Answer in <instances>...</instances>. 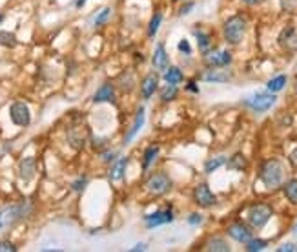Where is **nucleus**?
<instances>
[{
  "label": "nucleus",
  "instance_id": "1",
  "mask_svg": "<svg viewBox=\"0 0 297 252\" xmlns=\"http://www.w3.org/2000/svg\"><path fill=\"white\" fill-rule=\"evenodd\" d=\"M261 181L265 183V187L268 190H274V188L281 187L283 179H285V168H283V163L279 159H268V161L263 163L261 167Z\"/></svg>",
  "mask_w": 297,
  "mask_h": 252
},
{
  "label": "nucleus",
  "instance_id": "2",
  "mask_svg": "<svg viewBox=\"0 0 297 252\" xmlns=\"http://www.w3.org/2000/svg\"><path fill=\"white\" fill-rule=\"evenodd\" d=\"M224 38H226V42L230 44H239L241 40L244 38V33H246V20H244V16L241 15H235L232 18L226 20L224 24Z\"/></svg>",
  "mask_w": 297,
  "mask_h": 252
},
{
  "label": "nucleus",
  "instance_id": "3",
  "mask_svg": "<svg viewBox=\"0 0 297 252\" xmlns=\"http://www.w3.org/2000/svg\"><path fill=\"white\" fill-rule=\"evenodd\" d=\"M276 95L274 93H265V91H257V93H252L250 97L244 99V104L248 108H252L254 112L257 113H263V112H268L274 104H276Z\"/></svg>",
  "mask_w": 297,
  "mask_h": 252
},
{
  "label": "nucleus",
  "instance_id": "4",
  "mask_svg": "<svg viewBox=\"0 0 297 252\" xmlns=\"http://www.w3.org/2000/svg\"><path fill=\"white\" fill-rule=\"evenodd\" d=\"M272 218V207L266 203H257L250 207L248 210V223L255 229H263V227L270 221Z\"/></svg>",
  "mask_w": 297,
  "mask_h": 252
},
{
  "label": "nucleus",
  "instance_id": "5",
  "mask_svg": "<svg viewBox=\"0 0 297 252\" xmlns=\"http://www.w3.org/2000/svg\"><path fill=\"white\" fill-rule=\"evenodd\" d=\"M31 212V207L27 203H16V205H9V207H4L0 210V223H15V221L26 218L27 214Z\"/></svg>",
  "mask_w": 297,
  "mask_h": 252
},
{
  "label": "nucleus",
  "instance_id": "6",
  "mask_svg": "<svg viewBox=\"0 0 297 252\" xmlns=\"http://www.w3.org/2000/svg\"><path fill=\"white\" fill-rule=\"evenodd\" d=\"M171 188V179L166 176L164 172H157L153 176H149V179L146 181V190L153 196H162Z\"/></svg>",
  "mask_w": 297,
  "mask_h": 252
},
{
  "label": "nucleus",
  "instance_id": "7",
  "mask_svg": "<svg viewBox=\"0 0 297 252\" xmlns=\"http://www.w3.org/2000/svg\"><path fill=\"white\" fill-rule=\"evenodd\" d=\"M9 117L16 126H27L31 123V112L24 102H13L9 108Z\"/></svg>",
  "mask_w": 297,
  "mask_h": 252
},
{
  "label": "nucleus",
  "instance_id": "8",
  "mask_svg": "<svg viewBox=\"0 0 297 252\" xmlns=\"http://www.w3.org/2000/svg\"><path fill=\"white\" fill-rule=\"evenodd\" d=\"M193 199H195V203L199 207H213V205L217 203V198H215V194L210 190L208 185H197L195 190H193Z\"/></svg>",
  "mask_w": 297,
  "mask_h": 252
},
{
  "label": "nucleus",
  "instance_id": "9",
  "mask_svg": "<svg viewBox=\"0 0 297 252\" xmlns=\"http://www.w3.org/2000/svg\"><path fill=\"white\" fill-rule=\"evenodd\" d=\"M173 221V212L171 210H157L153 214L144 216V225L148 229H157L160 225H168Z\"/></svg>",
  "mask_w": 297,
  "mask_h": 252
},
{
  "label": "nucleus",
  "instance_id": "10",
  "mask_svg": "<svg viewBox=\"0 0 297 252\" xmlns=\"http://www.w3.org/2000/svg\"><path fill=\"white\" fill-rule=\"evenodd\" d=\"M204 60H206L208 66L212 68H224L232 62V53L226 51V49H215V51H206L204 55Z\"/></svg>",
  "mask_w": 297,
  "mask_h": 252
},
{
  "label": "nucleus",
  "instance_id": "11",
  "mask_svg": "<svg viewBox=\"0 0 297 252\" xmlns=\"http://www.w3.org/2000/svg\"><path fill=\"white\" fill-rule=\"evenodd\" d=\"M226 232H228L230 238H234L235 242H239V243H246L248 240H252V231H250L246 225H243V223H234V225H230Z\"/></svg>",
  "mask_w": 297,
  "mask_h": 252
},
{
  "label": "nucleus",
  "instance_id": "12",
  "mask_svg": "<svg viewBox=\"0 0 297 252\" xmlns=\"http://www.w3.org/2000/svg\"><path fill=\"white\" fill-rule=\"evenodd\" d=\"M128 163H130V159L128 157H121V159H117V161L112 163V168H110V181L113 183H119L124 179V174H126V168H128Z\"/></svg>",
  "mask_w": 297,
  "mask_h": 252
},
{
  "label": "nucleus",
  "instance_id": "13",
  "mask_svg": "<svg viewBox=\"0 0 297 252\" xmlns=\"http://www.w3.org/2000/svg\"><path fill=\"white\" fill-rule=\"evenodd\" d=\"M144 121H146V115H144V108L141 106L137 110V115H135V121H133L132 128L128 130V134L124 135V145H128V143H132L133 139H135V135L141 132V128L144 126Z\"/></svg>",
  "mask_w": 297,
  "mask_h": 252
},
{
  "label": "nucleus",
  "instance_id": "14",
  "mask_svg": "<svg viewBox=\"0 0 297 252\" xmlns=\"http://www.w3.org/2000/svg\"><path fill=\"white\" fill-rule=\"evenodd\" d=\"M151 62H153V68L159 71H164L166 68H168V62H170V59H168V53H166V48L164 44L160 42L157 44V48H155L153 51V59H151Z\"/></svg>",
  "mask_w": 297,
  "mask_h": 252
},
{
  "label": "nucleus",
  "instance_id": "15",
  "mask_svg": "<svg viewBox=\"0 0 297 252\" xmlns=\"http://www.w3.org/2000/svg\"><path fill=\"white\" fill-rule=\"evenodd\" d=\"M157 86H159V77H157V73H149V75L144 77V81L141 82V93H143L144 99H149V97L153 95L155 90H157Z\"/></svg>",
  "mask_w": 297,
  "mask_h": 252
},
{
  "label": "nucleus",
  "instance_id": "16",
  "mask_svg": "<svg viewBox=\"0 0 297 252\" xmlns=\"http://www.w3.org/2000/svg\"><path fill=\"white\" fill-rule=\"evenodd\" d=\"M279 42H281V46H285V48H288V49H296L297 48L296 27H292V26L285 27V29L281 31V35H279Z\"/></svg>",
  "mask_w": 297,
  "mask_h": 252
},
{
  "label": "nucleus",
  "instance_id": "17",
  "mask_svg": "<svg viewBox=\"0 0 297 252\" xmlns=\"http://www.w3.org/2000/svg\"><path fill=\"white\" fill-rule=\"evenodd\" d=\"M35 167H37V163L33 157H26V159H22L20 165H18V174L24 181H31L33 176H35Z\"/></svg>",
  "mask_w": 297,
  "mask_h": 252
},
{
  "label": "nucleus",
  "instance_id": "18",
  "mask_svg": "<svg viewBox=\"0 0 297 252\" xmlns=\"http://www.w3.org/2000/svg\"><path fill=\"white\" fill-rule=\"evenodd\" d=\"M115 101V90L112 84H102L93 95V102H113Z\"/></svg>",
  "mask_w": 297,
  "mask_h": 252
},
{
  "label": "nucleus",
  "instance_id": "19",
  "mask_svg": "<svg viewBox=\"0 0 297 252\" xmlns=\"http://www.w3.org/2000/svg\"><path fill=\"white\" fill-rule=\"evenodd\" d=\"M202 81L206 82H228L232 79L228 71H219V70H208L201 75Z\"/></svg>",
  "mask_w": 297,
  "mask_h": 252
},
{
  "label": "nucleus",
  "instance_id": "20",
  "mask_svg": "<svg viewBox=\"0 0 297 252\" xmlns=\"http://www.w3.org/2000/svg\"><path fill=\"white\" fill-rule=\"evenodd\" d=\"M160 148L157 145H151L148 146L146 150H144V156H143V170H148L149 167H151V163L157 159V156H159Z\"/></svg>",
  "mask_w": 297,
  "mask_h": 252
},
{
  "label": "nucleus",
  "instance_id": "21",
  "mask_svg": "<svg viewBox=\"0 0 297 252\" xmlns=\"http://www.w3.org/2000/svg\"><path fill=\"white\" fill-rule=\"evenodd\" d=\"M164 81L168 84H179V82L184 81V75H182V71L177 66H171V68H166L164 70Z\"/></svg>",
  "mask_w": 297,
  "mask_h": 252
},
{
  "label": "nucleus",
  "instance_id": "22",
  "mask_svg": "<svg viewBox=\"0 0 297 252\" xmlns=\"http://www.w3.org/2000/svg\"><path fill=\"white\" fill-rule=\"evenodd\" d=\"M204 249H206V251H212V252H228L230 251L228 243L224 242L223 238H212V240H208Z\"/></svg>",
  "mask_w": 297,
  "mask_h": 252
},
{
  "label": "nucleus",
  "instance_id": "23",
  "mask_svg": "<svg viewBox=\"0 0 297 252\" xmlns=\"http://www.w3.org/2000/svg\"><path fill=\"white\" fill-rule=\"evenodd\" d=\"M193 35H195L197 38V44H199V49H201L202 53H206L208 49H210V46H212V40H210V35L204 31H201V29H195L193 31Z\"/></svg>",
  "mask_w": 297,
  "mask_h": 252
},
{
  "label": "nucleus",
  "instance_id": "24",
  "mask_svg": "<svg viewBox=\"0 0 297 252\" xmlns=\"http://www.w3.org/2000/svg\"><path fill=\"white\" fill-rule=\"evenodd\" d=\"M287 75H277L274 77L272 81H268V84H266V88H268V91H272V93H279V91L287 86Z\"/></svg>",
  "mask_w": 297,
  "mask_h": 252
},
{
  "label": "nucleus",
  "instance_id": "25",
  "mask_svg": "<svg viewBox=\"0 0 297 252\" xmlns=\"http://www.w3.org/2000/svg\"><path fill=\"white\" fill-rule=\"evenodd\" d=\"M177 93H179V90H177V84H168L166 82V86L160 90V101L162 102H170V101H175Z\"/></svg>",
  "mask_w": 297,
  "mask_h": 252
},
{
  "label": "nucleus",
  "instance_id": "26",
  "mask_svg": "<svg viewBox=\"0 0 297 252\" xmlns=\"http://www.w3.org/2000/svg\"><path fill=\"white\" fill-rule=\"evenodd\" d=\"M283 190H285V196H287L288 201L297 205V179H290V181L283 187Z\"/></svg>",
  "mask_w": 297,
  "mask_h": 252
},
{
  "label": "nucleus",
  "instance_id": "27",
  "mask_svg": "<svg viewBox=\"0 0 297 252\" xmlns=\"http://www.w3.org/2000/svg\"><path fill=\"white\" fill-rule=\"evenodd\" d=\"M226 163H228V167L234 168V170H244L246 165H248V161H246V157H244L243 154H235L232 159H226Z\"/></svg>",
  "mask_w": 297,
  "mask_h": 252
},
{
  "label": "nucleus",
  "instance_id": "28",
  "mask_svg": "<svg viewBox=\"0 0 297 252\" xmlns=\"http://www.w3.org/2000/svg\"><path fill=\"white\" fill-rule=\"evenodd\" d=\"M224 163H226V157H224V156H219V157H213V159H208V161L204 163V172H206V174H212V172H215L219 167H223Z\"/></svg>",
  "mask_w": 297,
  "mask_h": 252
},
{
  "label": "nucleus",
  "instance_id": "29",
  "mask_svg": "<svg viewBox=\"0 0 297 252\" xmlns=\"http://www.w3.org/2000/svg\"><path fill=\"white\" fill-rule=\"evenodd\" d=\"M160 22H162V13L157 11V13L151 16V20H149V26H148L149 37H155V35H157V31H159V27H160Z\"/></svg>",
  "mask_w": 297,
  "mask_h": 252
},
{
  "label": "nucleus",
  "instance_id": "30",
  "mask_svg": "<svg viewBox=\"0 0 297 252\" xmlns=\"http://www.w3.org/2000/svg\"><path fill=\"white\" fill-rule=\"evenodd\" d=\"M0 46H4V48H15L16 37L9 31H0Z\"/></svg>",
  "mask_w": 297,
  "mask_h": 252
},
{
  "label": "nucleus",
  "instance_id": "31",
  "mask_svg": "<svg viewBox=\"0 0 297 252\" xmlns=\"http://www.w3.org/2000/svg\"><path fill=\"white\" fill-rule=\"evenodd\" d=\"M266 247H268V242H265V240H248V242H246V251L248 252L265 251Z\"/></svg>",
  "mask_w": 297,
  "mask_h": 252
},
{
  "label": "nucleus",
  "instance_id": "32",
  "mask_svg": "<svg viewBox=\"0 0 297 252\" xmlns=\"http://www.w3.org/2000/svg\"><path fill=\"white\" fill-rule=\"evenodd\" d=\"M110 15H112V9H110V7H104V9L99 13V16L95 18V26H102V24L110 18Z\"/></svg>",
  "mask_w": 297,
  "mask_h": 252
},
{
  "label": "nucleus",
  "instance_id": "33",
  "mask_svg": "<svg viewBox=\"0 0 297 252\" xmlns=\"http://www.w3.org/2000/svg\"><path fill=\"white\" fill-rule=\"evenodd\" d=\"M86 185H88V179H86V177H79V179L71 185V188H73L75 192H82L86 188Z\"/></svg>",
  "mask_w": 297,
  "mask_h": 252
},
{
  "label": "nucleus",
  "instance_id": "34",
  "mask_svg": "<svg viewBox=\"0 0 297 252\" xmlns=\"http://www.w3.org/2000/svg\"><path fill=\"white\" fill-rule=\"evenodd\" d=\"M0 252H16L15 243H11V242H0Z\"/></svg>",
  "mask_w": 297,
  "mask_h": 252
},
{
  "label": "nucleus",
  "instance_id": "35",
  "mask_svg": "<svg viewBox=\"0 0 297 252\" xmlns=\"http://www.w3.org/2000/svg\"><path fill=\"white\" fill-rule=\"evenodd\" d=\"M188 223H190V225H201V223H202V216L197 214V212H193V214L188 216Z\"/></svg>",
  "mask_w": 297,
  "mask_h": 252
},
{
  "label": "nucleus",
  "instance_id": "36",
  "mask_svg": "<svg viewBox=\"0 0 297 252\" xmlns=\"http://www.w3.org/2000/svg\"><path fill=\"white\" fill-rule=\"evenodd\" d=\"M179 51H182V53H186V55L191 53V48H190V44H188L186 38H182V40L179 42Z\"/></svg>",
  "mask_w": 297,
  "mask_h": 252
},
{
  "label": "nucleus",
  "instance_id": "37",
  "mask_svg": "<svg viewBox=\"0 0 297 252\" xmlns=\"http://www.w3.org/2000/svg\"><path fill=\"white\" fill-rule=\"evenodd\" d=\"M193 5H195L193 2H188V4H184V5H182V7L179 9V15H188V13H190V11L193 9Z\"/></svg>",
  "mask_w": 297,
  "mask_h": 252
},
{
  "label": "nucleus",
  "instance_id": "38",
  "mask_svg": "<svg viewBox=\"0 0 297 252\" xmlns=\"http://www.w3.org/2000/svg\"><path fill=\"white\" fill-rule=\"evenodd\" d=\"M117 156V154H115V152H104V154H102V161L104 163H113V157Z\"/></svg>",
  "mask_w": 297,
  "mask_h": 252
},
{
  "label": "nucleus",
  "instance_id": "39",
  "mask_svg": "<svg viewBox=\"0 0 297 252\" xmlns=\"http://www.w3.org/2000/svg\"><path fill=\"white\" fill-rule=\"evenodd\" d=\"M288 161H290V165L297 170V148L292 150V154H290V157H288Z\"/></svg>",
  "mask_w": 297,
  "mask_h": 252
},
{
  "label": "nucleus",
  "instance_id": "40",
  "mask_svg": "<svg viewBox=\"0 0 297 252\" xmlns=\"http://www.w3.org/2000/svg\"><path fill=\"white\" fill-rule=\"evenodd\" d=\"M279 252H290V251H296V247H294L292 243H285V245H281V247L277 249Z\"/></svg>",
  "mask_w": 297,
  "mask_h": 252
},
{
  "label": "nucleus",
  "instance_id": "41",
  "mask_svg": "<svg viewBox=\"0 0 297 252\" xmlns=\"http://www.w3.org/2000/svg\"><path fill=\"white\" fill-rule=\"evenodd\" d=\"M188 91H193V93H199V88L195 86V82H188Z\"/></svg>",
  "mask_w": 297,
  "mask_h": 252
},
{
  "label": "nucleus",
  "instance_id": "42",
  "mask_svg": "<svg viewBox=\"0 0 297 252\" xmlns=\"http://www.w3.org/2000/svg\"><path fill=\"white\" fill-rule=\"evenodd\" d=\"M144 249H146V243H137V245H135V247L132 249V252H135V251H144Z\"/></svg>",
  "mask_w": 297,
  "mask_h": 252
},
{
  "label": "nucleus",
  "instance_id": "43",
  "mask_svg": "<svg viewBox=\"0 0 297 252\" xmlns=\"http://www.w3.org/2000/svg\"><path fill=\"white\" fill-rule=\"evenodd\" d=\"M84 4H86V0H77V2H75V5H77V7H82Z\"/></svg>",
  "mask_w": 297,
  "mask_h": 252
},
{
  "label": "nucleus",
  "instance_id": "44",
  "mask_svg": "<svg viewBox=\"0 0 297 252\" xmlns=\"http://www.w3.org/2000/svg\"><path fill=\"white\" fill-rule=\"evenodd\" d=\"M243 2H244V4H250V5H252V4H255L257 0H243Z\"/></svg>",
  "mask_w": 297,
  "mask_h": 252
},
{
  "label": "nucleus",
  "instance_id": "45",
  "mask_svg": "<svg viewBox=\"0 0 297 252\" xmlns=\"http://www.w3.org/2000/svg\"><path fill=\"white\" fill-rule=\"evenodd\" d=\"M294 234H296V236H297V223H296V225H294Z\"/></svg>",
  "mask_w": 297,
  "mask_h": 252
},
{
  "label": "nucleus",
  "instance_id": "46",
  "mask_svg": "<svg viewBox=\"0 0 297 252\" xmlns=\"http://www.w3.org/2000/svg\"><path fill=\"white\" fill-rule=\"evenodd\" d=\"M2 20H4V15H0V22H2Z\"/></svg>",
  "mask_w": 297,
  "mask_h": 252
},
{
  "label": "nucleus",
  "instance_id": "47",
  "mask_svg": "<svg viewBox=\"0 0 297 252\" xmlns=\"http://www.w3.org/2000/svg\"><path fill=\"white\" fill-rule=\"evenodd\" d=\"M0 229H2V223H0Z\"/></svg>",
  "mask_w": 297,
  "mask_h": 252
},
{
  "label": "nucleus",
  "instance_id": "48",
  "mask_svg": "<svg viewBox=\"0 0 297 252\" xmlns=\"http://www.w3.org/2000/svg\"><path fill=\"white\" fill-rule=\"evenodd\" d=\"M296 91H297V86H296Z\"/></svg>",
  "mask_w": 297,
  "mask_h": 252
},
{
  "label": "nucleus",
  "instance_id": "49",
  "mask_svg": "<svg viewBox=\"0 0 297 252\" xmlns=\"http://www.w3.org/2000/svg\"><path fill=\"white\" fill-rule=\"evenodd\" d=\"M296 251H297V247H296Z\"/></svg>",
  "mask_w": 297,
  "mask_h": 252
}]
</instances>
